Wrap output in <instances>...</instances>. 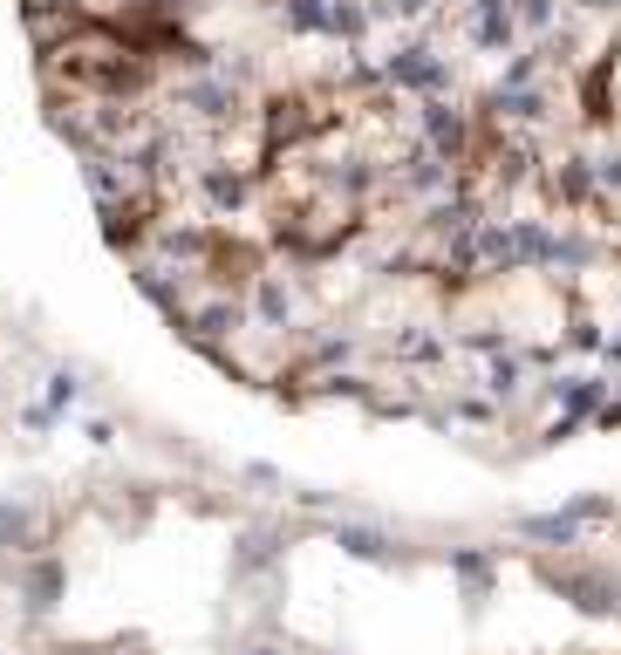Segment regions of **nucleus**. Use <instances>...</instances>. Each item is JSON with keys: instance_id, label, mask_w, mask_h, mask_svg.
<instances>
[]
</instances>
